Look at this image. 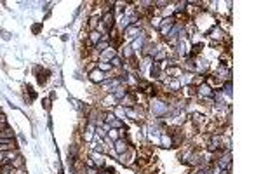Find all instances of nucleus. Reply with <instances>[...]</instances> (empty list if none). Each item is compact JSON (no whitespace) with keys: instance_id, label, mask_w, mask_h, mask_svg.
I'll return each instance as SVG.
<instances>
[{"instance_id":"1","label":"nucleus","mask_w":261,"mask_h":174,"mask_svg":"<svg viewBox=\"0 0 261 174\" xmlns=\"http://www.w3.org/2000/svg\"><path fill=\"white\" fill-rule=\"evenodd\" d=\"M91 80H94V82H103V80H105V73H103L101 70H92V71H91Z\"/></svg>"},{"instance_id":"2","label":"nucleus","mask_w":261,"mask_h":174,"mask_svg":"<svg viewBox=\"0 0 261 174\" xmlns=\"http://www.w3.org/2000/svg\"><path fill=\"white\" fill-rule=\"evenodd\" d=\"M125 150H127L125 141H117V153H124Z\"/></svg>"},{"instance_id":"3","label":"nucleus","mask_w":261,"mask_h":174,"mask_svg":"<svg viewBox=\"0 0 261 174\" xmlns=\"http://www.w3.org/2000/svg\"><path fill=\"white\" fill-rule=\"evenodd\" d=\"M153 112H155V113H162V112H165V105H162V103H155Z\"/></svg>"},{"instance_id":"4","label":"nucleus","mask_w":261,"mask_h":174,"mask_svg":"<svg viewBox=\"0 0 261 174\" xmlns=\"http://www.w3.org/2000/svg\"><path fill=\"white\" fill-rule=\"evenodd\" d=\"M200 94H204V96H211V94H213V91H211V87H207V85H200Z\"/></svg>"},{"instance_id":"5","label":"nucleus","mask_w":261,"mask_h":174,"mask_svg":"<svg viewBox=\"0 0 261 174\" xmlns=\"http://www.w3.org/2000/svg\"><path fill=\"white\" fill-rule=\"evenodd\" d=\"M99 38H101V33H98V31H92V33H91V40H92L94 44H98Z\"/></svg>"},{"instance_id":"6","label":"nucleus","mask_w":261,"mask_h":174,"mask_svg":"<svg viewBox=\"0 0 261 174\" xmlns=\"http://www.w3.org/2000/svg\"><path fill=\"white\" fill-rule=\"evenodd\" d=\"M111 23H113V16H111V14H106V16H105V24L110 26Z\"/></svg>"},{"instance_id":"7","label":"nucleus","mask_w":261,"mask_h":174,"mask_svg":"<svg viewBox=\"0 0 261 174\" xmlns=\"http://www.w3.org/2000/svg\"><path fill=\"white\" fill-rule=\"evenodd\" d=\"M92 159H94V162H96V166H103L105 162H103V159L99 157V155H92Z\"/></svg>"},{"instance_id":"8","label":"nucleus","mask_w":261,"mask_h":174,"mask_svg":"<svg viewBox=\"0 0 261 174\" xmlns=\"http://www.w3.org/2000/svg\"><path fill=\"white\" fill-rule=\"evenodd\" d=\"M12 173V167H10V166H3V167H2V174H10Z\"/></svg>"},{"instance_id":"9","label":"nucleus","mask_w":261,"mask_h":174,"mask_svg":"<svg viewBox=\"0 0 261 174\" xmlns=\"http://www.w3.org/2000/svg\"><path fill=\"white\" fill-rule=\"evenodd\" d=\"M96 47H98V51H105L106 49V42H98Z\"/></svg>"},{"instance_id":"10","label":"nucleus","mask_w":261,"mask_h":174,"mask_svg":"<svg viewBox=\"0 0 261 174\" xmlns=\"http://www.w3.org/2000/svg\"><path fill=\"white\" fill-rule=\"evenodd\" d=\"M96 24H98V19H96V17H92V19H91V23H89V26H91V28H96Z\"/></svg>"},{"instance_id":"11","label":"nucleus","mask_w":261,"mask_h":174,"mask_svg":"<svg viewBox=\"0 0 261 174\" xmlns=\"http://www.w3.org/2000/svg\"><path fill=\"white\" fill-rule=\"evenodd\" d=\"M111 64H113V66H120V59H118V58H113Z\"/></svg>"},{"instance_id":"12","label":"nucleus","mask_w":261,"mask_h":174,"mask_svg":"<svg viewBox=\"0 0 261 174\" xmlns=\"http://www.w3.org/2000/svg\"><path fill=\"white\" fill-rule=\"evenodd\" d=\"M110 136H111V138L115 139V138H117V131H110Z\"/></svg>"}]
</instances>
